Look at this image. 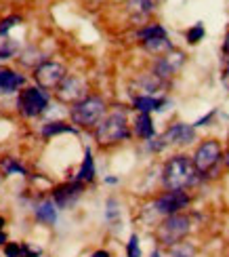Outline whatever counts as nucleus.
Returning a JSON list of instances; mask_svg holds the SVG:
<instances>
[{
	"mask_svg": "<svg viewBox=\"0 0 229 257\" xmlns=\"http://www.w3.org/2000/svg\"><path fill=\"white\" fill-rule=\"evenodd\" d=\"M195 173L198 169H195L193 160H189L187 156H174L164 169V184L168 190H183L195 181Z\"/></svg>",
	"mask_w": 229,
	"mask_h": 257,
	"instance_id": "f257e3e1",
	"label": "nucleus"
},
{
	"mask_svg": "<svg viewBox=\"0 0 229 257\" xmlns=\"http://www.w3.org/2000/svg\"><path fill=\"white\" fill-rule=\"evenodd\" d=\"M97 142L101 146H110L116 144L120 139H124L128 135V126H126V116L122 112H114L110 114L103 122L97 124Z\"/></svg>",
	"mask_w": 229,
	"mask_h": 257,
	"instance_id": "f03ea898",
	"label": "nucleus"
},
{
	"mask_svg": "<svg viewBox=\"0 0 229 257\" xmlns=\"http://www.w3.org/2000/svg\"><path fill=\"white\" fill-rule=\"evenodd\" d=\"M105 112V103L101 97H86L84 101L76 103L72 108V120L80 126H95L101 122Z\"/></svg>",
	"mask_w": 229,
	"mask_h": 257,
	"instance_id": "7ed1b4c3",
	"label": "nucleus"
},
{
	"mask_svg": "<svg viewBox=\"0 0 229 257\" xmlns=\"http://www.w3.org/2000/svg\"><path fill=\"white\" fill-rule=\"evenodd\" d=\"M189 232V219L185 215H168V219L162 223L158 230V238L164 244H177L185 234Z\"/></svg>",
	"mask_w": 229,
	"mask_h": 257,
	"instance_id": "20e7f679",
	"label": "nucleus"
},
{
	"mask_svg": "<svg viewBox=\"0 0 229 257\" xmlns=\"http://www.w3.org/2000/svg\"><path fill=\"white\" fill-rule=\"evenodd\" d=\"M47 103H49L47 93L42 89L32 87V89H24L19 93L17 108L21 110V114H26V116H38V114L45 112Z\"/></svg>",
	"mask_w": 229,
	"mask_h": 257,
	"instance_id": "39448f33",
	"label": "nucleus"
},
{
	"mask_svg": "<svg viewBox=\"0 0 229 257\" xmlns=\"http://www.w3.org/2000/svg\"><path fill=\"white\" fill-rule=\"evenodd\" d=\"M36 82L40 84L42 89H55L61 84V80L68 76L65 74V68L61 66V63L57 61H45V63H40V66L36 68Z\"/></svg>",
	"mask_w": 229,
	"mask_h": 257,
	"instance_id": "423d86ee",
	"label": "nucleus"
},
{
	"mask_svg": "<svg viewBox=\"0 0 229 257\" xmlns=\"http://www.w3.org/2000/svg\"><path fill=\"white\" fill-rule=\"evenodd\" d=\"M57 97L65 103H80L86 99V82L78 76H65L57 87Z\"/></svg>",
	"mask_w": 229,
	"mask_h": 257,
	"instance_id": "0eeeda50",
	"label": "nucleus"
},
{
	"mask_svg": "<svg viewBox=\"0 0 229 257\" xmlns=\"http://www.w3.org/2000/svg\"><path fill=\"white\" fill-rule=\"evenodd\" d=\"M219 158H221V146L216 142H204L193 156V165L198 169V173H206V171H210L219 163Z\"/></svg>",
	"mask_w": 229,
	"mask_h": 257,
	"instance_id": "6e6552de",
	"label": "nucleus"
},
{
	"mask_svg": "<svg viewBox=\"0 0 229 257\" xmlns=\"http://www.w3.org/2000/svg\"><path fill=\"white\" fill-rule=\"evenodd\" d=\"M189 202L187 194L183 190H170L164 196H160L156 202V211L158 213H166V215H174L179 209H183Z\"/></svg>",
	"mask_w": 229,
	"mask_h": 257,
	"instance_id": "1a4fd4ad",
	"label": "nucleus"
},
{
	"mask_svg": "<svg viewBox=\"0 0 229 257\" xmlns=\"http://www.w3.org/2000/svg\"><path fill=\"white\" fill-rule=\"evenodd\" d=\"M181 63H183V53H179V51L168 53L166 57H162V59L156 61L154 74H156L158 78H170L172 74L181 68Z\"/></svg>",
	"mask_w": 229,
	"mask_h": 257,
	"instance_id": "9d476101",
	"label": "nucleus"
},
{
	"mask_svg": "<svg viewBox=\"0 0 229 257\" xmlns=\"http://www.w3.org/2000/svg\"><path fill=\"white\" fill-rule=\"evenodd\" d=\"M195 137V133H193V126H189V124H172L168 131L162 135V146L164 144H189L191 139Z\"/></svg>",
	"mask_w": 229,
	"mask_h": 257,
	"instance_id": "9b49d317",
	"label": "nucleus"
},
{
	"mask_svg": "<svg viewBox=\"0 0 229 257\" xmlns=\"http://www.w3.org/2000/svg\"><path fill=\"white\" fill-rule=\"evenodd\" d=\"M82 192V186L80 181H76V184H65V186H59L55 190V202L59 207H70L72 202H76V198L80 196Z\"/></svg>",
	"mask_w": 229,
	"mask_h": 257,
	"instance_id": "f8f14e48",
	"label": "nucleus"
},
{
	"mask_svg": "<svg viewBox=\"0 0 229 257\" xmlns=\"http://www.w3.org/2000/svg\"><path fill=\"white\" fill-rule=\"evenodd\" d=\"M21 84H24V76H19L11 70H0V95L15 93Z\"/></svg>",
	"mask_w": 229,
	"mask_h": 257,
	"instance_id": "ddd939ff",
	"label": "nucleus"
},
{
	"mask_svg": "<svg viewBox=\"0 0 229 257\" xmlns=\"http://www.w3.org/2000/svg\"><path fill=\"white\" fill-rule=\"evenodd\" d=\"M36 219L45 221V223H55L57 209H55V205H53V200H45L36 207Z\"/></svg>",
	"mask_w": 229,
	"mask_h": 257,
	"instance_id": "4468645a",
	"label": "nucleus"
},
{
	"mask_svg": "<svg viewBox=\"0 0 229 257\" xmlns=\"http://www.w3.org/2000/svg\"><path fill=\"white\" fill-rule=\"evenodd\" d=\"M135 131H137L139 137H145V139H149L151 135H154V124H151L149 114L141 112V116H139L137 122H135Z\"/></svg>",
	"mask_w": 229,
	"mask_h": 257,
	"instance_id": "2eb2a0df",
	"label": "nucleus"
},
{
	"mask_svg": "<svg viewBox=\"0 0 229 257\" xmlns=\"http://www.w3.org/2000/svg\"><path fill=\"white\" fill-rule=\"evenodd\" d=\"M95 177V163H93V154L86 150V156H84V163L78 171V181L82 184V181H91Z\"/></svg>",
	"mask_w": 229,
	"mask_h": 257,
	"instance_id": "dca6fc26",
	"label": "nucleus"
},
{
	"mask_svg": "<svg viewBox=\"0 0 229 257\" xmlns=\"http://www.w3.org/2000/svg\"><path fill=\"white\" fill-rule=\"evenodd\" d=\"M162 105H164V101H160V99H154V97H137L135 99V108L139 112H149V110H162Z\"/></svg>",
	"mask_w": 229,
	"mask_h": 257,
	"instance_id": "f3484780",
	"label": "nucleus"
},
{
	"mask_svg": "<svg viewBox=\"0 0 229 257\" xmlns=\"http://www.w3.org/2000/svg\"><path fill=\"white\" fill-rule=\"evenodd\" d=\"M145 49L151 51V53H164V51H170L172 45H170V40L166 36H162V38H151V40H145L143 42Z\"/></svg>",
	"mask_w": 229,
	"mask_h": 257,
	"instance_id": "a211bd4d",
	"label": "nucleus"
},
{
	"mask_svg": "<svg viewBox=\"0 0 229 257\" xmlns=\"http://www.w3.org/2000/svg\"><path fill=\"white\" fill-rule=\"evenodd\" d=\"M17 49H19V45H17L13 38L0 36V57H3V59H9L11 55H15Z\"/></svg>",
	"mask_w": 229,
	"mask_h": 257,
	"instance_id": "6ab92c4d",
	"label": "nucleus"
},
{
	"mask_svg": "<svg viewBox=\"0 0 229 257\" xmlns=\"http://www.w3.org/2000/svg\"><path fill=\"white\" fill-rule=\"evenodd\" d=\"M162 36H166V32H164V28H162V26H149V28L139 32V38L143 42L151 40V38H162Z\"/></svg>",
	"mask_w": 229,
	"mask_h": 257,
	"instance_id": "aec40b11",
	"label": "nucleus"
},
{
	"mask_svg": "<svg viewBox=\"0 0 229 257\" xmlns=\"http://www.w3.org/2000/svg\"><path fill=\"white\" fill-rule=\"evenodd\" d=\"M68 131H72V126H70V124L51 122V124H47L45 128H42V135H45V137H51V135H57V133H68Z\"/></svg>",
	"mask_w": 229,
	"mask_h": 257,
	"instance_id": "412c9836",
	"label": "nucleus"
},
{
	"mask_svg": "<svg viewBox=\"0 0 229 257\" xmlns=\"http://www.w3.org/2000/svg\"><path fill=\"white\" fill-rule=\"evenodd\" d=\"M158 0H130V7H133L137 13H149L151 9L156 7Z\"/></svg>",
	"mask_w": 229,
	"mask_h": 257,
	"instance_id": "4be33fe9",
	"label": "nucleus"
},
{
	"mask_svg": "<svg viewBox=\"0 0 229 257\" xmlns=\"http://www.w3.org/2000/svg\"><path fill=\"white\" fill-rule=\"evenodd\" d=\"M17 24H21V19H19L17 15H11V17H7V19H3V21H0V36H7Z\"/></svg>",
	"mask_w": 229,
	"mask_h": 257,
	"instance_id": "5701e85b",
	"label": "nucleus"
},
{
	"mask_svg": "<svg viewBox=\"0 0 229 257\" xmlns=\"http://www.w3.org/2000/svg\"><path fill=\"white\" fill-rule=\"evenodd\" d=\"M172 257H193V247H189V244H177L172 249Z\"/></svg>",
	"mask_w": 229,
	"mask_h": 257,
	"instance_id": "b1692460",
	"label": "nucleus"
},
{
	"mask_svg": "<svg viewBox=\"0 0 229 257\" xmlns=\"http://www.w3.org/2000/svg\"><path fill=\"white\" fill-rule=\"evenodd\" d=\"M202 36H204V28L198 24V26H193L191 30H189V34H187V40L191 42V45H195V42H200L202 40Z\"/></svg>",
	"mask_w": 229,
	"mask_h": 257,
	"instance_id": "393cba45",
	"label": "nucleus"
},
{
	"mask_svg": "<svg viewBox=\"0 0 229 257\" xmlns=\"http://www.w3.org/2000/svg\"><path fill=\"white\" fill-rule=\"evenodd\" d=\"M5 169L9 171V173H21V175H26V169L21 167L19 163H15L13 158H7L5 160Z\"/></svg>",
	"mask_w": 229,
	"mask_h": 257,
	"instance_id": "a878e982",
	"label": "nucleus"
},
{
	"mask_svg": "<svg viewBox=\"0 0 229 257\" xmlns=\"http://www.w3.org/2000/svg\"><path fill=\"white\" fill-rule=\"evenodd\" d=\"M128 257H141L139 238H137V236H130V240H128Z\"/></svg>",
	"mask_w": 229,
	"mask_h": 257,
	"instance_id": "bb28decb",
	"label": "nucleus"
},
{
	"mask_svg": "<svg viewBox=\"0 0 229 257\" xmlns=\"http://www.w3.org/2000/svg\"><path fill=\"white\" fill-rule=\"evenodd\" d=\"M21 249H24V247H19V244H9V247H7V255L9 257H19L21 255Z\"/></svg>",
	"mask_w": 229,
	"mask_h": 257,
	"instance_id": "cd10ccee",
	"label": "nucleus"
},
{
	"mask_svg": "<svg viewBox=\"0 0 229 257\" xmlns=\"http://www.w3.org/2000/svg\"><path fill=\"white\" fill-rule=\"evenodd\" d=\"M91 257H110V253H107V251H97V253H93Z\"/></svg>",
	"mask_w": 229,
	"mask_h": 257,
	"instance_id": "c85d7f7f",
	"label": "nucleus"
},
{
	"mask_svg": "<svg viewBox=\"0 0 229 257\" xmlns=\"http://www.w3.org/2000/svg\"><path fill=\"white\" fill-rule=\"evenodd\" d=\"M3 242H7V236H5V232L0 230V244H3Z\"/></svg>",
	"mask_w": 229,
	"mask_h": 257,
	"instance_id": "c756f323",
	"label": "nucleus"
},
{
	"mask_svg": "<svg viewBox=\"0 0 229 257\" xmlns=\"http://www.w3.org/2000/svg\"><path fill=\"white\" fill-rule=\"evenodd\" d=\"M225 51L229 53V36H227V40H225Z\"/></svg>",
	"mask_w": 229,
	"mask_h": 257,
	"instance_id": "7c9ffc66",
	"label": "nucleus"
},
{
	"mask_svg": "<svg viewBox=\"0 0 229 257\" xmlns=\"http://www.w3.org/2000/svg\"><path fill=\"white\" fill-rule=\"evenodd\" d=\"M3 226H5V219H3V217H0V230H3Z\"/></svg>",
	"mask_w": 229,
	"mask_h": 257,
	"instance_id": "2f4dec72",
	"label": "nucleus"
},
{
	"mask_svg": "<svg viewBox=\"0 0 229 257\" xmlns=\"http://www.w3.org/2000/svg\"><path fill=\"white\" fill-rule=\"evenodd\" d=\"M225 163H227V165H229V152H227V156H225Z\"/></svg>",
	"mask_w": 229,
	"mask_h": 257,
	"instance_id": "473e14b6",
	"label": "nucleus"
},
{
	"mask_svg": "<svg viewBox=\"0 0 229 257\" xmlns=\"http://www.w3.org/2000/svg\"><path fill=\"white\" fill-rule=\"evenodd\" d=\"M151 257H160V255H158V253H154V255H151Z\"/></svg>",
	"mask_w": 229,
	"mask_h": 257,
	"instance_id": "72a5a7b5",
	"label": "nucleus"
},
{
	"mask_svg": "<svg viewBox=\"0 0 229 257\" xmlns=\"http://www.w3.org/2000/svg\"><path fill=\"white\" fill-rule=\"evenodd\" d=\"M227 70H229V63H227Z\"/></svg>",
	"mask_w": 229,
	"mask_h": 257,
	"instance_id": "f704fd0d",
	"label": "nucleus"
}]
</instances>
